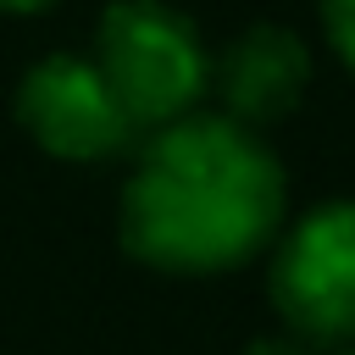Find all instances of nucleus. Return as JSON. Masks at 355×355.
<instances>
[{"label": "nucleus", "instance_id": "f257e3e1", "mask_svg": "<svg viewBox=\"0 0 355 355\" xmlns=\"http://www.w3.org/2000/svg\"><path fill=\"white\" fill-rule=\"evenodd\" d=\"M283 222V166L233 116H178L150 133L122 189V244L155 272H227Z\"/></svg>", "mask_w": 355, "mask_h": 355}, {"label": "nucleus", "instance_id": "f03ea898", "mask_svg": "<svg viewBox=\"0 0 355 355\" xmlns=\"http://www.w3.org/2000/svg\"><path fill=\"white\" fill-rule=\"evenodd\" d=\"M100 78L111 83V94L122 100L128 122L144 133L189 116L211 83V61L205 44L194 33V22L161 0H116L100 17L94 33V55Z\"/></svg>", "mask_w": 355, "mask_h": 355}, {"label": "nucleus", "instance_id": "7ed1b4c3", "mask_svg": "<svg viewBox=\"0 0 355 355\" xmlns=\"http://www.w3.org/2000/svg\"><path fill=\"white\" fill-rule=\"evenodd\" d=\"M272 305L311 344H355V200L316 205L272 255Z\"/></svg>", "mask_w": 355, "mask_h": 355}, {"label": "nucleus", "instance_id": "20e7f679", "mask_svg": "<svg viewBox=\"0 0 355 355\" xmlns=\"http://www.w3.org/2000/svg\"><path fill=\"white\" fill-rule=\"evenodd\" d=\"M17 122L55 161H105L133 144V122L89 55H44L17 83Z\"/></svg>", "mask_w": 355, "mask_h": 355}, {"label": "nucleus", "instance_id": "39448f33", "mask_svg": "<svg viewBox=\"0 0 355 355\" xmlns=\"http://www.w3.org/2000/svg\"><path fill=\"white\" fill-rule=\"evenodd\" d=\"M305 83H311V55H305L300 33H288L277 22H255L216 61V94H222L227 116L244 128L288 116L300 105Z\"/></svg>", "mask_w": 355, "mask_h": 355}, {"label": "nucleus", "instance_id": "423d86ee", "mask_svg": "<svg viewBox=\"0 0 355 355\" xmlns=\"http://www.w3.org/2000/svg\"><path fill=\"white\" fill-rule=\"evenodd\" d=\"M322 22H327L333 50H338L344 67L355 72V0H322Z\"/></svg>", "mask_w": 355, "mask_h": 355}, {"label": "nucleus", "instance_id": "0eeeda50", "mask_svg": "<svg viewBox=\"0 0 355 355\" xmlns=\"http://www.w3.org/2000/svg\"><path fill=\"white\" fill-rule=\"evenodd\" d=\"M244 355H311L305 344H294V338H255Z\"/></svg>", "mask_w": 355, "mask_h": 355}, {"label": "nucleus", "instance_id": "6e6552de", "mask_svg": "<svg viewBox=\"0 0 355 355\" xmlns=\"http://www.w3.org/2000/svg\"><path fill=\"white\" fill-rule=\"evenodd\" d=\"M44 6H55V0H0V11H44Z\"/></svg>", "mask_w": 355, "mask_h": 355}, {"label": "nucleus", "instance_id": "1a4fd4ad", "mask_svg": "<svg viewBox=\"0 0 355 355\" xmlns=\"http://www.w3.org/2000/svg\"><path fill=\"white\" fill-rule=\"evenodd\" d=\"M344 355H355V344H344Z\"/></svg>", "mask_w": 355, "mask_h": 355}]
</instances>
